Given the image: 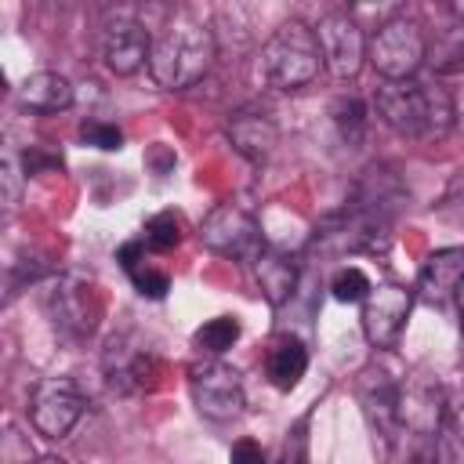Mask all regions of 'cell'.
<instances>
[{"label":"cell","instance_id":"23","mask_svg":"<svg viewBox=\"0 0 464 464\" xmlns=\"http://www.w3.org/2000/svg\"><path fill=\"white\" fill-rule=\"evenodd\" d=\"M127 276H130V283H134V290H138L141 297H152V301H160V297L170 290V276H167L163 268L149 265V257H145L141 265H134Z\"/></svg>","mask_w":464,"mask_h":464},{"label":"cell","instance_id":"10","mask_svg":"<svg viewBox=\"0 0 464 464\" xmlns=\"http://www.w3.org/2000/svg\"><path fill=\"white\" fill-rule=\"evenodd\" d=\"M199 239L210 246V250H218V254H225V257H243V261H254L265 246H261V228H257V221L243 210V207H236V203H221V207H214L207 218H203V225H199Z\"/></svg>","mask_w":464,"mask_h":464},{"label":"cell","instance_id":"13","mask_svg":"<svg viewBox=\"0 0 464 464\" xmlns=\"http://www.w3.org/2000/svg\"><path fill=\"white\" fill-rule=\"evenodd\" d=\"M460 283H464V246H442L428 254L417 276V290L428 304H446L450 297H457Z\"/></svg>","mask_w":464,"mask_h":464},{"label":"cell","instance_id":"21","mask_svg":"<svg viewBox=\"0 0 464 464\" xmlns=\"http://www.w3.org/2000/svg\"><path fill=\"white\" fill-rule=\"evenodd\" d=\"M334 123H337L341 138H344L348 145H355V141L362 138V127H366V109H362V102H359L355 94L337 98V102H334Z\"/></svg>","mask_w":464,"mask_h":464},{"label":"cell","instance_id":"17","mask_svg":"<svg viewBox=\"0 0 464 464\" xmlns=\"http://www.w3.org/2000/svg\"><path fill=\"white\" fill-rule=\"evenodd\" d=\"M254 279H257L261 294L268 297V304H286L294 297V286H297V265L286 254L261 250L254 257Z\"/></svg>","mask_w":464,"mask_h":464},{"label":"cell","instance_id":"14","mask_svg":"<svg viewBox=\"0 0 464 464\" xmlns=\"http://www.w3.org/2000/svg\"><path fill=\"white\" fill-rule=\"evenodd\" d=\"M402 377H406V373H388V370H381V366H370V370H362V381H359L366 417H370L373 428H377L381 435H388V439H392V431L399 428V424H395V395H399Z\"/></svg>","mask_w":464,"mask_h":464},{"label":"cell","instance_id":"18","mask_svg":"<svg viewBox=\"0 0 464 464\" xmlns=\"http://www.w3.org/2000/svg\"><path fill=\"white\" fill-rule=\"evenodd\" d=\"M265 370H268V381H272L279 392L297 388V381H301L304 370H308V348L301 344V337H294V334L276 337L272 348H268Z\"/></svg>","mask_w":464,"mask_h":464},{"label":"cell","instance_id":"1","mask_svg":"<svg viewBox=\"0 0 464 464\" xmlns=\"http://www.w3.org/2000/svg\"><path fill=\"white\" fill-rule=\"evenodd\" d=\"M377 116L399 134L413 141H439L453 127V98L439 83L424 80H384L373 94Z\"/></svg>","mask_w":464,"mask_h":464},{"label":"cell","instance_id":"31","mask_svg":"<svg viewBox=\"0 0 464 464\" xmlns=\"http://www.w3.org/2000/svg\"><path fill=\"white\" fill-rule=\"evenodd\" d=\"M33 464H65L62 457H40V460H33Z\"/></svg>","mask_w":464,"mask_h":464},{"label":"cell","instance_id":"12","mask_svg":"<svg viewBox=\"0 0 464 464\" xmlns=\"http://www.w3.org/2000/svg\"><path fill=\"white\" fill-rule=\"evenodd\" d=\"M149 54H152V33L134 22V18H112L102 33V58L109 65V72L116 76H134L141 65L149 69Z\"/></svg>","mask_w":464,"mask_h":464},{"label":"cell","instance_id":"8","mask_svg":"<svg viewBox=\"0 0 464 464\" xmlns=\"http://www.w3.org/2000/svg\"><path fill=\"white\" fill-rule=\"evenodd\" d=\"M47 312H51L54 326L65 330V334H72V337L94 334L98 315H102V301H98L94 279L91 276H80V272L62 276L47 290Z\"/></svg>","mask_w":464,"mask_h":464},{"label":"cell","instance_id":"19","mask_svg":"<svg viewBox=\"0 0 464 464\" xmlns=\"http://www.w3.org/2000/svg\"><path fill=\"white\" fill-rule=\"evenodd\" d=\"M236 341H239V319H236V315H214V319H207V323L192 334V344H196L199 352H207L210 359L225 355Z\"/></svg>","mask_w":464,"mask_h":464},{"label":"cell","instance_id":"16","mask_svg":"<svg viewBox=\"0 0 464 464\" xmlns=\"http://www.w3.org/2000/svg\"><path fill=\"white\" fill-rule=\"evenodd\" d=\"M76 98L72 83L62 76V72H51V69H40V72H29L22 83H18V102L33 112H62L69 109Z\"/></svg>","mask_w":464,"mask_h":464},{"label":"cell","instance_id":"3","mask_svg":"<svg viewBox=\"0 0 464 464\" xmlns=\"http://www.w3.org/2000/svg\"><path fill=\"white\" fill-rule=\"evenodd\" d=\"M323 69V51L315 29L290 18L283 22L261 47V72L276 91H301Z\"/></svg>","mask_w":464,"mask_h":464},{"label":"cell","instance_id":"22","mask_svg":"<svg viewBox=\"0 0 464 464\" xmlns=\"http://www.w3.org/2000/svg\"><path fill=\"white\" fill-rule=\"evenodd\" d=\"M181 243V218L174 210H163V214H152L145 221V246L152 250H170Z\"/></svg>","mask_w":464,"mask_h":464},{"label":"cell","instance_id":"9","mask_svg":"<svg viewBox=\"0 0 464 464\" xmlns=\"http://www.w3.org/2000/svg\"><path fill=\"white\" fill-rule=\"evenodd\" d=\"M83 413V395L69 377H44L29 399V420L44 439H65Z\"/></svg>","mask_w":464,"mask_h":464},{"label":"cell","instance_id":"24","mask_svg":"<svg viewBox=\"0 0 464 464\" xmlns=\"http://www.w3.org/2000/svg\"><path fill=\"white\" fill-rule=\"evenodd\" d=\"M80 138H83V145H94L102 152H120L123 149V130L116 123H105V120H87L80 127Z\"/></svg>","mask_w":464,"mask_h":464},{"label":"cell","instance_id":"5","mask_svg":"<svg viewBox=\"0 0 464 464\" xmlns=\"http://www.w3.org/2000/svg\"><path fill=\"white\" fill-rule=\"evenodd\" d=\"M446 420V392L428 373H406L395 395V424L417 442H431Z\"/></svg>","mask_w":464,"mask_h":464},{"label":"cell","instance_id":"7","mask_svg":"<svg viewBox=\"0 0 464 464\" xmlns=\"http://www.w3.org/2000/svg\"><path fill=\"white\" fill-rule=\"evenodd\" d=\"M315 40H319V51H323V65L330 69L334 80L348 83L359 76L362 62H366V36L359 29V22L344 11H330L319 18L315 25Z\"/></svg>","mask_w":464,"mask_h":464},{"label":"cell","instance_id":"29","mask_svg":"<svg viewBox=\"0 0 464 464\" xmlns=\"http://www.w3.org/2000/svg\"><path fill=\"white\" fill-rule=\"evenodd\" d=\"M457 308H460V334H464V283L457 286Z\"/></svg>","mask_w":464,"mask_h":464},{"label":"cell","instance_id":"15","mask_svg":"<svg viewBox=\"0 0 464 464\" xmlns=\"http://www.w3.org/2000/svg\"><path fill=\"white\" fill-rule=\"evenodd\" d=\"M225 130H228L232 145H236L246 160H265V156H272V149H276V141H279L276 120H272L268 112H261V109H243V112H236Z\"/></svg>","mask_w":464,"mask_h":464},{"label":"cell","instance_id":"6","mask_svg":"<svg viewBox=\"0 0 464 464\" xmlns=\"http://www.w3.org/2000/svg\"><path fill=\"white\" fill-rule=\"evenodd\" d=\"M188 392H192L196 410L207 420H232V417L243 413V402H246L239 370L221 362V359L196 362L188 370Z\"/></svg>","mask_w":464,"mask_h":464},{"label":"cell","instance_id":"20","mask_svg":"<svg viewBox=\"0 0 464 464\" xmlns=\"http://www.w3.org/2000/svg\"><path fill=\"white\" fill-rule=\"evenodd\" d=\"M370 290H373L370 276H366L362 268H355V265L341 268V272L330 279V294H334V301H341V304H362V301L370 297Z\"/></svg>","mask_w":464,"mask_h":464},{"label":"cell","instance_id":"11","mask_svg":"<svg viewBox=\"0 0 464 464\" xmlns=\"http://www.w3.org/2000/svg\"><path fill=\"white\" fill-rule=\"evenodd\" d=\"M410 308H413V294L399 283H381L370 290V297L362 301V337L377 348V352H388L399 334L406 330V319H410Z\"/></svg>","mask_w":464,"mask_h":464},{"label":"cell","instance_id":"27","mask_svg":"<svg viewBox=\"0 0 464 464\" xmlns=\"http://www.w3.org/2000/svg\"><path fill=\"white\" fill-rule=\"evenodd\" d=\"M4 188H7V203L14 207L18 203V188H22V174H18V163H14L11 149L4 152Z\"/></svg>","mask_w":464,"mask_h":464},{"label":"cell","instance_id":"4","mask_svg":"<svg viewBox=\"0 0 464 464\" xmlns=\"http://www.w3.org/2000/svg\"><path fill=\"white\" fill-rule=\"evenodd\" d=\"M366 58L384 80H413L428 58V40L420 22L406 14L384 18L366 44Z\"/></svg>","mask_w":464,"mask_h":464},{"label":"cell","instance_id":"25","mask_svg":"<svg viewBox=\"0 0 464 464\" xmlns=\"http://www.w3.org/2000/svg\"><path fill=\"white\" fill-rule=\"evenodd\" d=\"M276 464H308V435H304V424H297L294 431H286Z\"/></svg>","mask_w":464,"mask_h":464},{"label":"cell","instance_id":"30","mask_svg":"<svg viewBox=\"0 0 464 464\" xmlns=\"http://www.w3.org/2000/svg\"><path fill=\"white\" fill-rule=\"evenodd\" d=\"M450 11H453V18H460V22H464V0H457V4H450Z\"/></svg>","mask_w":464,"mask_h":464},{"label":"cell","instance_id":"26","mask_svg":"<svg viewBox=\"0 0 464 464\" xmlns=\"http://www.w3.org/2000/svg\"><path fill=\"white\" fill-rule=\"evenodd\" d=\"M228 464H268V460H265V450L254 439H239L228 450Z\"/></svg>","mask_w":464,"mask_h":464},{"label":"cell","instance_id":"28","mask_svg":"<svg viewBox=\"0 0 464 464\" xmlns=\"http://www.w3.org/2000/svg\"><path fill=\"white\" fill-rule=\"evenodd\" d=\"M450 431L457 435V442L464 446V406H457L453 413H450Z\"/></svg>","mask_w":464,"mask_h":464},{"label":"cell","instance_id":"2","mask_svg":"<svg viewBox=\"0 0 464 464\" xmlns=\"http://www.w3.org/2000/svg\"><path fill=\"white\" fill-rule=\"evenodd\" d=\"M214 54H218L214 33L203 22H196L188 14H178L174 22H167L152 36L149 76L163 91H185V87H192L196 80L207 76Z\"/></svg>","mask_w":464,"mask_h":464}]
</instances>
